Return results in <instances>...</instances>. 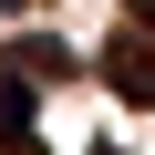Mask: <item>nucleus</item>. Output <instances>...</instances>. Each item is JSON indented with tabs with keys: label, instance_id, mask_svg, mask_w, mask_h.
Listing matches in <instances>:
<instances>
[{
	"label": "nucleus",
	"instance_id": "f257e3e1",
	"mask_svg": "<svg viewBox=\"0 0 155 155\" xmlns=\"http://www.w3.org/2000/svg\"><path fill=\"white\" fill-rule=\"evenodd\" d=\"M104 83H114L124 104H155V41H145V31H114V41H104Z\"/></svg>",
	"mask_w": 155,
	"mask_h": 155
},
{
	"label": "nucleus",
	"instance_id": "7ed1b4c3",
	"mask_svg": "<svg viewBox=\"0 0 155 155\" xmlns=\"http://www.w3.org/2000/svg\"><path fill=\"white\" fill-rule=\"evenodd\" d=\"M52 72H72L62 41H21V83H52Z\"/></svg>",
	"mask_w": 155,
	"mask_h": 155
},
{
	"label": "nucleus",
	"instance_id": "20e7f679",
	"mask_svg": "<svg viewBox=\"0 0 155 155\" xmlns=\"http://www.w3.org/2000/svg\"><path fill=\"white\" fill-rule=\"evenodd\" d=\"M83 155H124V145H83Z\"/></svg>",
	"mask_w": 155,
	"mask_h": 155
},
{
	"label": "nucleus",
	"instance_id": "39448f33",
	"mask_svg": "<svg viewBox=\"0 0 155 155\" xmlns=\"http://www.w3.org/2000/svg\"><path fill=\"white\" fill-rule=\"evenodd\" d=\"M145 11H155V0H145Z\"/></svg>",
	"mask_w": 155,
	"mask_h": 155
},
{
	"label": "nucleus",
	"instance_id": "f03ea898",
	"mask_svg": "<svg viewBox=\"0 0 155 155\" xmlns=\"http://www.w3.org/2000/svg\"><path fill=\"white\" fill-rule=\"evenodd\" d=\"M0 134H11V145L31 134V83H21V72H11V83H0Z\"/></svg>",
	"mask_w": 155,
	"mask_h": 155
}]
</instances>
